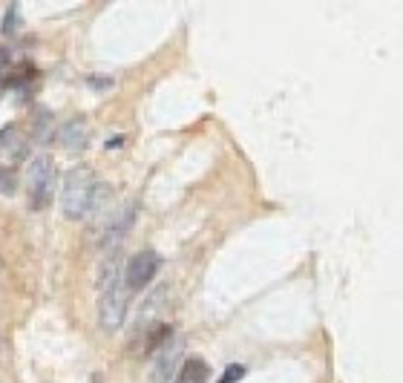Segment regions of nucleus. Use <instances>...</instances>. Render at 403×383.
Listing matches in <instances>:
<instances>
[{"mask_svg":"<svg viewBox=\"0 0 403 383\" xmlns=\"http://www.w3.org/2000/svg\"><path fill=\"white\" fill-rule=\"evenodd\" d=\"M96 194H98V182L92 176L89 168H75L70 170L64 187H60V211L67 219H84L92 205H96Z\"/></svg>","mask_w":403,"mask_h":383,"instance_id":"1","label":"nucleus"},{"mask_svg":"<svg viewBox=\"0 0 403 383\" xmlns=\"http://www.w3.org/2000/svg\"><path fill=\"white\" fill-rule=\"evenodd\" d=\"M9 61H12V52L6 46H0V73H4L9 67Z\"/></svg>","mask_w":403,"mask_h":383,"instance_id":"17","label":"nucleus"},{"mask_svg":"<svg viewBox=\"0 0 403 383\" xmlns=\"http://www.w3.org/2000/svg\"><path fill=\"white\" fill-rule=\"evenodd\" d=\"M55 184H58L55 158H52V156H38V158H32V165H29V187H26L32 211L49 208V202H52V196H55Z\"/></svg>","mask_w":403,"mask_h":383,"instance_id":"2","label":"nucleus"},{"mask_svg":"<svg viewBox=\"0 0 403 383\" xmlns=\"http://www.w3.org/2000/svg\"><path fill=\"white\" fill-rule=\"evenodd\" d=\"M176 383H179V380H176Z\"/></svg>","mask_w":403,"mask_h":383,"instance_id":"19","label":"nucleus"},{"mask_svg":"<svg viewBox=\"0 0 403 383\" xmlns=\"http://www.w3.org/2000/svg\"><path fill=\"white\" fill-rule=\"evenodd\" d=\"M55 139H58V144L64 147V150H70V153H75V150H84L87 147V142H89V127H87V118H70L60 130H55Z\"/></svg>","mask_w":403,"mask_h":383,"instance_id":"7","label":"nucleus"},{"mask_svg":"<svg viewBox=\"0 0 403 383\" xmlns=\"http://www.w3.org/2000/svg\"><path fill=\"white\" fill-rule=\"evenodd\" d=\"M49 139H55V118L52 113H41L35 124V142H49Z\"/></svg>","mask_w":403,"mask_h":383,"instance_id":"12","label":"nucleus"},{"mask_svg":"<svg viewBox=\"0 0 403 383\" xmlns=\"http://www.w3.org/2000/svg\"><path fill=\"white\" fill-rule=\"evenodd\" d=\"M15 190H18V170L4 165L0 168V194L4 196H15Z\"/></svg>","mask_w":403,"mask_h":383,"instance_id":"13","label":"nucleus"},{"mask_svg":"<svg viewBox=\"0 0 403 383\" xmlns=\"http://www.w3.org/2000/svg\"><path fill=\"white\" fill-rule=\"evenodd\" d=\"M165 297H167V289H156L150 297H147V303H144V308H141V323L144 320H153L156 317V311L165 306Z\"/></svg>","mask_w":403,"mask_h":383,"instance_id":"11","label":"nucleus"},{"mask_svg":"<svg viewBox=\"0 0 403 383\" xmlns=\"http://www.w3.org/2000/svg\"><path fill=\"white\" fill-rule=\"evenodd\" d=\"M179 366H181V340L170 337L159 349V358L153 363V383H170L173 375H179Z\"/></svg>","mask_w":403,"mask_h":383,"instance_id":"5","label":"nucleus"},{"mask_svg":"<svg viewBox=\"0 0 403 383\" xmlns=\"http://www.w3.org/2000/svg\"><path fill=\"white\" fill-rule=\"evenodd\" d=\"M245 372H248V369H245L242 363H231V366H228V369L222 372L219 383H239V380L245 377Z\"/></svg>","mask_w":403,"mask_h":383,"instance_id":"15","label":"nucleus"},{"mask_svg":"<svg viewBox=\"0 0 403 383\" xmlns=\"http://www.w3.org/2000/svg\"><path fill=\"white\" fill-rule=\"evenodd\" d=\"M133 222H136V205H127L124 208L115 219H113V225L104 231V237H101V251H118V245L124 242V237L130 234V228H133Z\"/></svg>","mask_w":403,"mask_h":383,"instance_id":"6","label":"nucleus"},{"mask_svg":"<svg viewBox=\"0 0 403 383\" xmlns=\"http://www.w3.org/2000/svg\"><path fill=\"white\" fill-rule=\"evenodd\" d=\"M9 136H15V124H6V127H4V130H0V147H6V144L12 142Z\"/></svg>","mask_w":403,"mask_h":383,"instance_id":"16","label":"nucleus"},{"mask_svg":"<svg viewBox=\"0 0 403 383\" xmlns=\"http://www.w3.org/2000/svg\"><path fill=\"white\" fill-rule=\"evenodd\" d=\"M159 253L156 251H139L136 257H130L127 268H124V282H127L130 291H141L153 282V277L159 274Z\"/></svg>","mask_w":403,"mask_h":383,"instance_id":"4","label":"nucleus"},{"mask_svg":"<svg viewBox=\"0 0 403 383\" xmlns=\"http://www.w3.org/2000/svg\"><path fill=\"white\" fill-rule=\"evenodd\" d=\"M127 289L118 282L113 289L101 291V303H98V320L104 332H118L124 326V317H127Z\"/></svg>","mask_w":403,"mask_h":383,"instance_id":"3","label":"nucleus"},{"mask_svg":"<svg viewBox=\"0 0 403 383\" xmlns=\"http://www.w3.org/2000/svg\"><path fill=\"white\" fill-rule=\"evenodd\" d=\"M118 277H124L121 274V253L113 251L110 257H107V263L101 265V271H98V289L101 291L113 289V285H118Z\"/></svg>","mask_w":403,"mask_h":383,"instance_id":"8","label":"nucleus"},{"mask_svg":"<svg viewBox=\"0 0 403 383\" xmlns=\"http://www.w3.org/2000/svg\"><path fill=\"white\" fill-rule=\"evenodd\" d=\"M170 337H173V329L165 326V323H156V326L147 332V337H144V355H156Z\"/></svg>","mask_w":403,"mask_h":383,"instance_id":"10","label":"nucleus"},{"mask_svg":"<svg viewBox=\"0 0 403 383\" xmlns=\"http://www.w3.org/2000/svg\"><path fill=\"white\" fill-rule=\"evenodd\" d=\"M179 383H205L207 380V363L202 358H188L179 366Z\"/></svg>","mask_w":403,"mask_h":383,"instance_id":"9","label":"nucleus"},{"mask_svg":"<svg viewBox=\"0 0 403 383\" xmlns=\"http://www.w3.org/2000/svg\"><path fill=\"white\" fill-rule=\"evenodd\" d=\"M87 84H89V87H101V89H107V87H110V81H107V78H87Z\"/></svg>","mask_w":403,"mask_h":383,"instance_id":"18","label":"nucleus"},{"mask_svg":"<svg viewBox=\"0 0 403 383\" xmlns=\"http://www.w3.org/2000/svg\"><path fill=\"white\" fill-rule=\"evenodd\" d=\"M15 29H18V4H12V6L6 9L4 23H0V32H4V35H12Z\"/></svg>","mask_w":403,"mask_h":383,"instance_id":"14","label":"nucleus"}]
</instances>
